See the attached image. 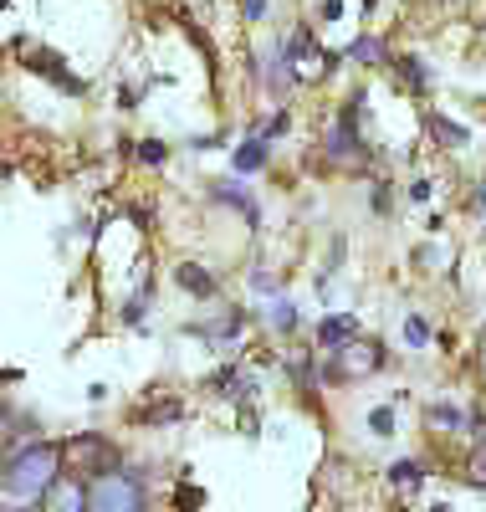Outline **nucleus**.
I'll list each match as a JSON object with an SVG mask.
<instances>
[{"label":"nucleus","instance_id":"1","mask_svg":"<svg viewBox=\"0 0 486 512\" xmlns=\"http://www.w3.org/2000/svg\"><path fill=\"white\" fill-rule=\"evenodd\" d=\"M62 461H67V451H62L57 441H31V446H21V451L11 456L6 477H0V492H6L11 502H21V507H26V502L41 507V497L62 482Z\"/></svg>","mask_w":486,"mask_h":512},{"label":"nucleus","instance_id":"2","mask_svg":"<svg viewBox=\"0 0 486 512\" xmlns=\"http://www.w3.org/2000/svg\"><path fill=\"white\" fill-rule=\"evenodd\" d=\"M87 502H93V512H149V492L139 477L128 472H103L87 482Z\"/></svg>","mask_w":486,"mask_h":512},{"label":"nucleus","instance_id":"3","mask_svg":"<svg viewBox=\"0 0 486 512\" xmlns=\"http://www.w3.org/2000/svg\"><path fill=\"white\" fill-rule=\"evenodd\" d=\"M379 369H384V349L374 344V338H353V344L333 349V359L318 369V379L348 384V379H369V374H379Z\"/></svg>","mask_w":486,"mask_h":512},{"label":"nucleus","instance_id":"4","mask_svg":"<svg viewBox=\"0 0 486 512\" xmlns=\"http://www.w3.org/2000/svg\"><path fill=\"white\" fill-rule=\"evenodd\" d=\"M67 451V466H72V477H103V472H118V451L108 436H77L62 446Z\"/></svg>","mask_w":486,"mask_h":512},{"label":"nucleus","instance_id":"5","mask_svg":"<svg viewBox=\"0 0 486 512\" xmlns=\"http://www.w3.org/2000/svg\"><path fill=\"white\" fill-rule=\"evenodd\" d=\"M16 47H21V57H26V72L57 82L62 93H87V82H82V77H72V67H67V57H62V52H52V47H26V41H16Z\"/></svg>","mask_w":486,"mask_h":512},{"label":"nucleus","instance_id":"6","mask_svg":"<svg viewBox=\"0 0 486 512\" xmlns=\"http://www.w3.org/2000/svg\"><path fill=\"white\" fill-rule=\"evenodd\" d=\"M41 512H93V502H87V482L82 477H62L47 497H41Z\"/></svg>","mask_w":486,"mask_h":512},{"label":"nucleus","instance_id":"7","mask_svg":"<svg viewBox=\"0 0 486 512\" xmlns=\"http://www.w3.org/2000/svg\"><path fill=\"white\" fill-rule=\"evenodd\" d=\"M353 338H359V318L353 313H328L318 323V349H343V344H353Z\"/></svg>","mask_w":486,"mask_h":512},{"label":"nucleus","instance_id":"8","mask_svg":"<svg viewBox=\"0 0 486 512\" xmlns=\"http://www.w3.org/2000/svg\"><path fill=\"white\" fill-rule=\"evenodd\" d=\"M174 287L190 292V297H215V292H220V282H215L210 267H200V262H180V267H174Z\"/></svg>","mask_w":486,"mask_h":512},{"label":"nucleus","instance_id":"9","mask_svg":"<svg viewBox=\"0 0 486 512\" xmlns=\"http://www.w3.org/2000/svg\"><path fill=\"white\" fill-rule=\"evenodd\" d=\"M267 154H272L267 139H246V144H236L231 169H236V175H256V169H267Z\"/></svg>","mask_w":486,"mask_h":512},{"label":"nucleus","instance_id":"10","mask_svg":"<svg viewBox=\"0 0 486 512\" xmlns=\"http://www.w3.org/2000/svg\"><path fill=\"white\" fill-rule=\"evenodd\" d=\"M425 128H430V139H435L440 149H466V139H471L466 128H461V123H451L446 113H425Z\"/></svg>","mask_w":486,"mask_h":512},{"label":"nucleus","instance_id":"11","mask_svg":"<svg viewBox=\"0 0 486 512\" xmlns=\"http://www.w3.org/2000/svg\"><path fill=\"white\" fill-rule=\"evenodd\" d=\"M215 200H220V205H236V210H241V216H246L251 226L261 221V210H256V200H251V195H246L241 185H231V180H220V185H215Z\"/></svg>","mask_w":486,"mask_h":512},{"label":"nucleus","instance_id":"12","mask_svg":"<svg viewBox=\"0 0 486 512\" xmlns=\"http://www.w3.org/2000/svg\"><path fill=\"white\" fill-rule=\"evenodd\" d=\"M180 415H185V400H174V395H159V400H149L139 410L144 425H169V420H180Z\"/></svg>","mask_w":486,"mask_h":512},{"label":"nucleus","instance_id":"13","mask_svg":"<svg viewBox=\"0 0 486 512\" xmlns=\"http://www.w3.org/2000/svg\"><path fill=\"white\" fill-rule=\"evenodd\" d=\"M389 482L400 487V492H415V487L425 482V466H420V461H394V466H389Z\"/></svg>","mask_w":486,"mask_h":512},{"label":"nucleus","instance_id":"14","mask_svg":"<svg viewBox=\"0 0 486 512\" xmlns=\"http://www.w3.org/2000/svg\"><path fill=\"white\" fill-rule=\"evenodd\" d=\"M149 297H154V282H144L134 297H128V308H123V328H144V313H149Z\"/></svg>","mask_w":486,"mask_h":512},{"label":"nucleus","instance_id":"15","mask_svg":"<svg viewBox=\"0 0 486 512\" xmlns=\"http://www.w3.org/2000/svg\"><path fill=\"white\" fill-rule=\"evenodd\" d=\"M394 67L405 72V88H415V93H425V88H430V67H425L420 57H400Z\"/></svg>","mask_w":486,"mask_h":512},{"label":"nucleus","instance_id":"16","mask_svg":"<svg viewBox=\"0 0 486 512\" xmlns=\"http://www.w3.org/2000/svg\"><path fill=\"white\" fill-rule=\"evenodd\" d=\"M348 57H353V62H369V67H374V62H384V41H379V36H359V41H353V47H348Z\"/></svg>","mask_w":486,"mask_h":512},{"label":"nucleus","instance_id":"17","mask_svg":"<svg viewBox=\"0 0 486 512\" xmlns=\"http://www.w3.org/2000/svg\"><path fill=\"white\" fill-rule=\"evenodd\" d=\"M430 425H440V431H461L466 410H456V405H430Z\"/></svg>","mask_w":486,"mask_h":512},{"label":"nucleus","instance_id":"18","mask_svg":"<svg viewBox=\"0 0 486 512\" xmlns=\"http://www.w3.org/2000/svg\"><path fill=\"white\" fill-rule=\"evenodd\" d=\"M287 128H292V113H287V108H277L267 123H261V139L272 144V139H282V134H287Z\"/></svg>","mask_w":486,"mask_h":512},{"label":"nucleus","instance_id":"19","mask_svg":"<svg viewBox=\"0 0 486 512\" xmlns=\"http://www.w3.org/2000/svg\"><path fill=\"white\" fill-rule=\"evenodd\" d=\"M272 328H277V333H292V328H297V308L287 303V297H282V303H272Z\"/></svg>","mask_w":486,"mask_h":512},{"label":"nucleus","instance_id":"20","mask_svg":"<svg viewBox=\"0 0 486 512\" xmlns=\"http://www.w3.org/2000/svg\"><path fill=\"white\" fill-rule=\"evenodd\" d=\"M405 344L410 349H425L430 344V323L425 318H405Z\"/></svg>","mask_w":486,"mask_h":512},{"label":"nucleus","instance_id":"21","mask_svg":"<svg viewBox=\"0 0 486 512\" xmlns=\"http://www.w3.org/2000/svg\"><path fill=\"white\" fill-rule=\"evenodd\" d=\"M139 159H144L149 169H159V164L169 159V144H164V139H144V144H139Z\"/></svg>","mask_w":486,"mask_h":512},{"label":"nucleus","instance_id":"22","mask_svg":"<svg viewBox=\"0 0 486 512\" xmlns=\"http://www.w3.org/2000/svg\"><path fill=\"white\" fill-rule=\"evenodd\" d=\"M466 477H471V487H486V441L471 451V461H466Z\"/></svg>","mask_w":486,"mask_h":512},{"label":"nucleus","instance_id":"23","mask_svg":"<svg viewBox=\"0 0 486 512\" xmlns=\"http://www.w3.org/2000/svg\"><path fill=\"white\" fill-rule=\"evenodd\" d=\"M369 431H374V436H394V410H389V405H379V410L369 415Z\"/></svg>","mask_w":486,"mask_h":512},{"label":"nucleus","instance_id":"24","mask_svg":"<svg viewBox=\"0 0 486 512\" xmlns=\"http://www.w3.org/2000/svg\"><path fill=\"white\" fill-rule=\"evenodd\" d=\"M200 502H205L200 487H180V492H174V507H180V512H200Z\"/></svg>","mask_w":486,"mask_h":512},{"label":"nucleus","instance_id":"25","mask_svg":"<svg viewBox=\"0 0 486 512\" xmlns=\"http://www.w3.org/2000/svg\"><path fill=\"white\" fill-rule=\"evenodd\" d=\"M267 6H272V0H241V16L246 21H261V16H267Z\"/></svg>","mask_w":486,"mask_h":512},{"label":"nucleus","instance_id":"26","mask_svg":"<svg viewBox=\"0 0 486 512\" xmlns=\"http://www.w3.org/2000/svg\"><path fill=\"white\" fill-rule=\"evenodd\" d=\"M410 200H415V205H425V200H430V185H425V180H415V185H410Z\"/></svg>","mask_w":486,"mask_h":512},{"label":"nucleus","instance_id":"27","mask_svg":"<svg viewBox=\"0 0 486 512\" xmlns=\"http://www.w3.org/2000/svg\"><path fill=\"white\" fill-rule=\"evenodd\" d=\"M343 16V0H323V21H338Z\"/></svg>","mask_w":486,"mask_h":512},{"label":"nucleus","instance_id":"28","mask_svg":"<svg viewBox=\"0 0 486 512\" xmlns=\"http://www.w3.org/2000/svg\"><path fill=\"white\" fill-rule=\"evenodd\" d=\"M6 446H11V425H6V420H0V451H6Z\"/></svg>","mask_w":486,"mask_h":512},{"label":"nucleus","instance_id":"29","mask_svg":"<svg viewBox=\"0 0 486 512\" xmlns=\"http://www.w3.org/2000/svg\"><path fill=\"white\" fill-rule=\"evenodd\" d=\"M0 11H11V0H0Z\"/></svg>","mask_w":486,"mask_h":512}]
</instances>
